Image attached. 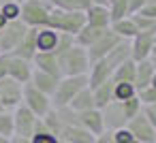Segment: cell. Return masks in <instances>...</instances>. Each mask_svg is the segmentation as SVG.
<instances>
[{
  "label": "cell",
  "mask_w": 156,
  "mask_h": 143,
  "mask_svg": "<svg viewBox=\"0 0 156 143\" xmlns=\"http://www.w3.org/2000/svg\"><path fill=\"white\" fill-rule=\"evenodd\" d=\"M58 77H54V75H47V73H43V71H32V77H30V85H34L39 92H43V94H47V96H51L54 94V90H56V85H58Z\"/></svg>",
  "instance_id": "obj_19"
},
{
  "label": "cell",
  "mask_w": 156,
  "mask_h": 143,
  "mask_svg": "<svg viewBox=\"0 0 156 143\" xmlns=\"http://www.w3.org/2000/svg\"><path fill=\"white\" fill-rule=\"evenodd\" d=\"M58 58V66H60V75L62 77H77V75H88L90 71V58L88 51L83 47H79L77 43H73L69 49L56 54Z\"/></svg>",
  "instance_id": "obj_1"
},
{
  "label": "cell",
  "mask_w": 156,
  "mask_h": 143,
  "mask_svg": "<svg viewBox=\"0 0 156 143\" xmlns=\"http://www.w3.org/2000/svg\"><path fill=\"white\" fill-rule=\"evenodd\" d=\"M22 96H24V85L17 83L11 77L0 79V105L5 111H15L22 105Z\"/></svg>",
  "instance_id": "obj_7"
},
{
  "label": "cell",
  "mask_w": 156,
  "mask_h": 143,
  "mask_svg": "<svg viewBox=\"0 0 156 143\" xmlns=\"http://www.w3.org/2000/svg\"><path fill=\"white\" fill-rule=\"evenodd\" d=\"M143 113H145V117L150 120V124H152L154 130H156V105H152V107H143Z\"/></svg>",
  "instance_id": "obj_38"
},
{
  "label": "cell",
  "mask_w": 156,
  "mask_h": 143,
  "mask_svg": "<svg viewBox=\"0 0 156 143\" xmlns=\"http://www.w3.org/2000/svg\"><path fill=\"white\" fill-rule=\"evenodd\" d=\"M88 88V75H77V77H60L54 94H51V107L60 109V107H69L71 100L75 98V94L79 90Z\"/></svg>",
  "instance_id": "obj_3"
},
{
  "label": "cell",
  "mask_w": 156,
  "mask_h": 143,
  "mask_svg": "<svg viewBox=\"0 0 156 143\" xmlns=\"http://www.w3.org/2000/svg\"><path fill=\"white\" fill-rule=\"evenodd\" d=\"M152 2H156V0H152Z\"/></svg>",
  "instance_id": "obj_51"
},
{
  "label": "cell",
  "mask_w": 156,
  "mask_h": 143,
  "mask_svg": "<svg viewBox=\"0 0 156 143\" xmlns=\"http://www.w3.org/2000/svg\"><path fill=\"white\" fill-rule=\"evenodd\" d=\"M15 134V124H13V111H0V137L2 139H11Z\"/></svg>",
  "instance_id": "obj_29"
},
{
  "label": "cell",
  "mask_w": 156,
  "mask_h": 143,
  "mask_svg": "<svg viewBox=\"0 0 156 143\" xmlns=\"http://www.w3.org/2000/svg\"><path fill=\"white\" fill-rule=\"evenodd\" d=\"M2 5H5V0H0V7H2Z\"/></svg>",
  "instance_id": "obj_49"
},
{
  "label": "cell",
  "mask_w": 156,
  "mask_h": 143,
  "mask_svg": "<svg viewBox=\"0 0 156 143\" xmlns=\"http://www.w3.org/2000/svg\"><path fill=\"white\" fill-rule=\"evenodd\" d=\"M135 68H137V62L128 58L126 62H122V64L113 71L111 79H113L115 83H133V85H135Z\"/></svg>",
  "instance_id": "obj_25"
},
{
  "label": "cell",
  "mask_w": 156,
  "mask_h": 143,
  "mask_svg": "<svg viewBox=\"0 0 156 143\" xmlns=\"http://www.w3.org/2000/svg\"><path fill=\"white\" fill-rule=\"evenodd\" d=\"M122 109H124L126 120H130V117H135V115H137L143 107H141L139 98H137V96H133V98H128V100H124V103H122Z\"/></svg>",
  "instance_id": "obj_33"
},
{
  "label": "cell",
  "mask_w": 156,
  "mask_h": 143,
  "mask_svg": "<svg viewBox=\"0 0 156 143\" xmlns=\"http://www.w3.org/2000/svg\"><path fill=\"white\" fill-rule=\"evenodd\" d=\"M58 39H60V32H56L51 28H39L37 30V49L39 51H56Z\"/></svg>",
  "instance_id": "obj_22"
},
{
  "label": "cell",
  "mask_w": 156,
  "mask_h": 143,
  "mask_svg": "<svg viewBox=\"0 0 156 143\" xmlns=\"http://www.w3.org/2000/svg\"><path fill=\"white\" fill-rule=\"evenodd\" d=\"M0 111H2V105H0Z\"/></svg>",
  "instance_id": "obj_50"
},
{
  "label": "cell",
  "mask_w": 156,
  "mask_h": 143,
  "mask_svg": "<svg viewBox=\"0 0 156 143\" xmlns=\"http://www.w3.org/2000/svg\"><path fill=\"white\" fill-rule=\"evenodd\" d=\"M96 137L86 130L81 124H73V126H64L62 132H60V141L64 143H92Z\"/></svg>",
  "instance_id": "obj_17"
},
{
  "label": "cell",
  "mask_w": 156,
  "mask_h": 143,
  "mask_svg": "<svg viewBox=\"0 0 156 143\" xmlns=\"http://www.w3.org/2000/svg\"><path fill=\"white\" fill-rule=\"evenodd\" d=\"M154 45H156V34H152V32H137L130 39V60H135V62L147 60L152 56Z\"/></svg>",
  "instance_id": "obj_10"
},
{
  "label": "cell",
  "mask_w": 156,
  "mask_h": 143,
  "mask_svg": "<svg viewBox=\"0 0 156 143\" xmlns=\"http://www.w3.org/2000/svg\"><path fill=\"white\" fill-rule=\"evenodd\" d=\"M83 15H86V26H92L98 30H107L111 26V15L107 5H92L83 11Z\"/></svg>",
  "instance_id": "obj_14"
},
{
  "label": "cell",
  "mask_w": 156,
  "mask_h": 143,
  "mask_svg": "<svg viewBox=\"0 0 156 143\" xmlns=\"http://www.w3.org/2000/svg\"><path fill=\"white\" fill-rule=\"evenodd\" d=\"M30 143H60V139L56 134H51L43 126V120H39L37 122V128H34V134L30 137Z\"/></svg>",
  "instance_id": "obj_28"
},
{
  "label": "cell",
  "mask_w": 156,
  "mask_h": 143,
  "mask_svg": "<svg viewBox=\"0 0 156 143\" xmlns=\"http://www.w3.org/2000/svg\"><path fill=\"white\" fill-rule=\"evenodd\" d=\"M51 7L45 0H22L20 2V19L28 28H47Z\"/></svg>",
  "instance_id": "obj_4"
},
{
  "label": "cell",
  "mask_w": 156,
  "mask_h": 143,
  "mask_svg": "<svg viewBox=\"0 0 156 143\" xmlns=\"http://www.w3.org/2000/svg\"><path fill=\"white\" fill-rule=\"evenodd\" d=\"M7 77V56L0 54V79Z\"/></svg>",
  "instance_id": "obj_40"
},
{
  "label": "cell",
  "mask_w": 156,
  "mask_h": 143,
  "mask_svg": "<svg viewBox=\"0 0 156 143\" xmlns=\"http://www.w3.org/2000/svg\"><path fill=\"white\" fill-rule=\"evenodd\" d=\"M9 143H30V139H24V137H17V134H13V137L9 139Z\"/></svg>",
  "instance_id": "obj_41"
},
{
  "label": "cell",
  "mask_w": 156,
  "mask_h": 143,
  "mask_svg": "<svg viewBox=\"0 0 156 143\" xmlns=\"http://www.w3.org/2000/svg\"><path fill=\"white\" fill-rule=\"evenodd\" d=\"M45 2L60 11H86L92 5H107L105 0H45Z\"/></svg>",
  "instance_id": "obj_20"
},
{
  "label": "cell",
  "mask_w": 156,
  "mask_h": 143,
  "mask_svg": "<svg viewBox=\"0 0 156 143\" xmlns=\"http://www.w3.org/2000/svg\"><path fill=\"white\" fill-rule=\"evenodd\" d=\"M137 98H139L141 107H152V105H156V90L152 85H147V88L137 92Z\"/></svg>",
  "instance_id": "obj_32"
},
{
  "label": "cell",
  "mask_w": 156,
  "mask_h": 143,
  "mask_svg": "<svg viewBox=\"0 0 156 143\" xmlns=\"http://www.w3.org/2000/svg\"><path fill=\"white\" fill-rule=\"evenodd\" d=\"M113 79H107L105 83L96 85V88H90L92 94H94V107L96 109H105L111 100H113Z\"/></svg>",
  "instance_id": "obj_23"
},
{
  "label": "cell",
  "mask_w": 156,
  "mask_h": 143,
  "mask_svg": "<svg viewBox=\"0 0 156 143\" xmlns=\"http://www.w3.org/2000/svg\"><path fill=\"white\" fill-rule=\"evenodd\" d=\"M32 66L37 71H43L47 75H54V77H62L60 75V66H58V58L54 51H39L34 58H32Z\"/></svg>",
  "instance_id": "obj_16"
},
{
  "label": "cell",
  "mask_w": 156,
  "mask_h": 143,
  "mask_svg": "<svg viewBox=\"0 0 156 143\" xmlns=\"http://www.w3.org/2000/svg\"><path fill=\"white\" fill-rule=\"evenodd\" d=\"M83 26H86L83 11H60V9H51L49 22H47V28H51V30H56L60 34H71V37H75Z\"/></svg>",
  "instance_id": "obj_2"
},
{
  "label": "cell",
  "mask_w": 156,
  "mask_h": 143,
  "mask_svg": "<svg viewBox=\"0 0 156 143\" xmlns=\"http://www.w3.org/2000/svg\"><path fill=\"white\" fill-rule=\"evenodd\" d=\"M0 143H9V141H7V139H2V137H0Z\"/></svg>",
  "instance_id": "obj_46"
},
{
  "label": "cell",
  "mask_w": 156,
  "mask_h": 143,
  "mask_svg": "<svg viewBox=\"0 0 156 143\" xmlns=\"http://www.w3.org/2000/svg\"><path fill=\"white\" fill-rule=\"evenodd\" d=\"M41 117H37L28 107L20 105L15 111H13V124H15V134L17 137H24V139H30L34 134V128H37V122Z\"/></svg>",
  "instance_id": "obj_9"
},
{
  "label": "cell",
  "mask_w": 156,
  "mask_h": 143,
  "mask_svg": "<svg viewBox=\"0 0 156 143\" xmlns=\"http://www.w3.org/2000/svg\"><path fill=\"white\" fill-rule=\"evenodd\" d=\"M105 2H107V5H111V2H115V0H105Z\"/></svg>",
  "instance_id": "obj_48"
},
{
  "label": "cell",
  "mask_w": 156,
  "mask_h": 143,
  "mask_svg": "<svg viewBox=\"0 0 156 143\" xmlns=\"http://www.w3.org/2000/svg\"><path fill=\"white\" fill-rule=\"evenodd\" d=\"M133 141H135V139H133V134L126 130V126L111 132V143H133Z\"/></svg>",
  "instance_id": "obj_35"
},
{
  "label": "cell",
  "mask_w": 156,
  "mask_h": 143,
  "mask_svg": "<svg viewBox=\"0 0 156 143\" xmlns=\"http://www.w3.org/2000/svg\"><path fill=\"white\" fill-rule=\"evenodd\" d=\"M5 2H20V0H5Z\"/></svg>",
  "instance_id": "obj_47"
},
{
  "label": "cell",
  "mask_w": 156,
  "mask_h": 143,
  "mask_svg": "<svg viewBox=\"0 0 156 143\" xmlns=\"http://www.w3.org/2000/svg\"><path fill=\"white\" fill-rule=\"evenodd\" d=\"M152 60V64H154V68H156V58H150Z\"/></svg>",
  "instance_id": "obj_45"
},
{
  "label": "cell",
  "mask_w": 156,
  "mask_h": 143,
  "mask_svg": "<svg viewBox=\"0 0 156 143\" xmlns=\"http://www.w3.org/2000/svg\"><path fill=\"white\" fill-rule=\"evenodd\" d=\"M137 13H141V15L150 17V19H156V2H147V5H145V7H141Z\"/></svg>",
  "instance_id": "obj_36"
},
{
  "label": "cell",
  "mask_w": 156,
  "mask_h": 143,
  "mask_svg": "<svg viewBox=\"0 0 156 143\" xmlns=\"http://www.w3.org/2000/svg\"><path fill=\"white\" fill-rule=\"evenodd\" d=\"M32 71H34L32 62L22 60V58H15V56H7V77L15 79L17 83H22V85L30 83Z\"/></svg>",
  "instance_id": "obj_12"
},
{
  "label": "cell",
  "mask_w": 156,
  "mask_h": 143,
  "mask_svg": "<svg viewBox=\"0 0 156 143\" xmlns=\"http://www.w3.org/2000/svg\"><path fill=\"white\" fill-rule=\"evenodd\" d=\"M105 30H98V28H92V26H83L77 34H75V43L83 49H88L90 45H94L101 37H103Z\"/></svg>",
  "instance_id": "obj_26"
},
{
  "label": "cell",
  "mask_w": 156,
  "mask_h": 143,
  "mask_svg": "<svg viewBox=\"0 0 156 143\" xmlns=\"http://www.w3.org/2000/svg\"><path fill=\"white\" fill-rule=\"evenodd\" d=\"M92 143H111V132H107V130H105V132H103V134H98Z\"/></svg>",
  "instance_id": "obj_39"
},
{
  "label": "cell",
  "mask_w": 156,
  "mask_h": 143,
  "mask_svg": "<svg viewBox=\"0 0 156 143\" xmlns=\"http://www.w3.org/2000/svg\"><path fill=\"white\" fill-rule=\"evenodd\" d=\"M150 58H156V45H154V49H152V56Z\"/></svg>",
  "instance_id": "obj_44"
},
{
  "label": "cell",
  "mask_w": 156,
  "mask_h": 143,
  "mask_svg": "<svg viewBox=\"0 0 156 143\" xmlns=\"http://www.w3.org/2000/svg\"><path fill=\"white\" fill-rule=\"evenodd\" d=\"M122 39L111 30V28H107L105 32H103V37L94 43V45H90L86 51H88V58H90V62H96V60H101V58H105L111 49H115V45L120 43Z\"/></svg>",
  "instance_id": "obj_11"
},
{
  "label": "cell",
  "mask_w": 156,
  "mask_h": 143,
  "mask_svg": "<svg viewBox=\"0 0 156 143\" xmlns=\"http://www.w3.org/2000/svg\"><path fill=\"white\" fill-rule=\"evenodd\" d=\"M75 113H83V111H90V109H96L94 107V94H92V90H90V85L88 88H83V90H79L77 94H75V98L71 100V105H69Z\"/></svg>",
  "instance_id": "obj_24"
},
{
  "label": "cell",
  "mask_w": 156,
  "mask_h": 143,
  "mask_svg": "<svg viewBox=\"0 0 156 143\" xmlns=\"http://www.w3.org/2000/svg\"><path fill=\"white\" fill-rule=\"evenodd\" d=\"M79 115V124L90 130L94 137L103 134L105 132V124H103V113L101 109H90V111H83V113H77Z\"/></svg>",
  "instance_id": "obj_18"
},
{
  "label": "cell",
  "mask_w": 156,
  "mask_h": 143,
  "mask_svg": "<svg viewBox=\"0 0 156 143\" xmlns=\"http://www.w3.org/2000/svg\"><path fill=\"white\" fill-rule=\"evenodd\" d=\"M101 113H103V124H105L107 132L120 130L128 124V120L124 115V109H122V103H118V100H111L105 109H101Z\"/></svg>",
  "instance_id": "obj_13"
},
{
  "label": "cell",
  "mask_w": 156,
  "mask_h": 143,
  "mask_svg": "<svg viewBox=\"0 0 156 143\" xmlns=\"http://www.w3.org/2000/svg\"><path fill=\"white\" fill-rule=\"evenodd\" d=\"M60 143H64V141H60Z\"/></svg>",
  "instance_id": "obj_52"
},
{
  "label": "cell",
  "mask_w": 156,
  "mask_h": 143,
  "mask_svg": "<svg viewBox=\"0 0 156 143\" xmlns=\"http://www.w3.org/2000/svg\"><path fill=\"white\" fill-rule=\"evenodd\" d=\"M39 54V49H37V28H28V32L24 34V39H22V43L15 47V51L13 54H9V56H15V58H22V60H28V62H32V58Z\"/></svg>",
  "instance_id": "obj_15"
},
{
  "label": "cell",
  "mask_w": 156,
  "mask_h": 143,
  "mask_svg": "<svg viewBox=\"0 0 156 143\" xmlns=\"http://www.w3.org/2000/svg\"><path fill=\"white\" fill-rule=\"evenodd\" d=\"M147 2H152V0H128V11H130V15L133 13H137L141 7H145Z\"/></svg>",
  "instance_id": "obj_37"
},
{
  "label": "cell",
  "mask_w": 156,
  "mask_h": 143,
  "mask_svg": "<svg viewBox=\"0 0 156 143\" xmlns=\"http://www.w3.org/2000/svg\"><path fill=\"white\" fill-rule=\"evenodd\" d=\"M150 85H152V88L156 90V73H154V77H152V81H150Z\"/></svg>",
  "instance_id": "obj_43"
},
{
  "label": "cell",
  "mask_w": 156,
  "mask_h": 143,
  "mask_svg": "<svg viewBox=\"0 0 156 143\" xmlns=\"http://www.w3.org/2000/svg\"><path fill=\"white\" fill-rule=\"evenodd\" d=\"M20 2H22V0H20Z\"/></svg>",
  "instance_id": "obj_53"
},
{
  "label": "cell",
  "mask_w": 156,
  "mask_h": 143,
  "mask_svg": "<svg viewBox=\"0 0 156 143\" xmlns=\"http://www.w3.org/2000/svg\"><path fill=\"white\" fill-rule=\"evenodd\" d=\"M7 24H9V22H7V17H5L2 13H0V32L5 30V26H7Z\"/></svg>",
  "instance_id": "obj_42"
},
{
  "label": "cell",
  "mask_w": 156,
  "mask_h": 143,
  "mask_svg": "<svg viewBox=\"0 0 156 143\" xmlns=\"http://www.w3.org/2000/svg\"><path fill=\"white\" fill-rule=\"evenodd\" d=\"M109 28H111L120 39H124V41H130V39L137 34V26L133 24L130 15H128V17H124V19H120V22H113Z\"/></svg>",
  "instance_id": "obj_27"
},
{
  "label": "cell",
  "mask_w": 156,
  "mask_h": 143,
  "mask_svg": "<svg viewBox=\"0 0 156 143\" xmlns=\"http://www.w3.org/2000/svg\"><path fill=\"white\" fill-rule=\"evenodd\" d=\"M126 130H128V132L133 134V139L139 141V143H156V130H154V126L150 124V120L145 117L143 109H141L135 117L128 120Z\"/></svg>",
  "instance_id": "obj_8"
},
{
  "label": "cell",
  "mask_w": 156,
  "mask_h": 143,
  "mask_svg": "<svg viewBox=\"0 0 156 143\" xmlns=\"http://www.w3.org/2000/svg\"><path fill=\"white\" fill-rule=\"evenodd\" d=\"M22 105L24 107H28L37 117H45L54 107H51V96H47V94H43V92H39L34 85H30V83H26L24 85V96H22Z\"/></svg>",
  "instance_id": "obj_5"
},
{
  "label": "cell",
  "mask_w": 156,
  "mask_h": 143,
  "mask_svg": "<svg viewBox=\"0 0 156 143\" xmlns=\"http://www.w3.org/2000/svg\"><path fill=\"white\" fill-rule=\"evenodd\" d=\"M154 73H156V68H154V64H152V60H150V58H147V60L137 62V68H135V88H137V92L150 85V81H152V77H154Z\"/></svg>",
  "instance_id": "obj_21"
},
{
  "label": "cell",
  "mask_w": 156,
  "mask_h": 143,
  "mask_svg": "<svg viewBox=\"0 0 156 143\" xmlns=\"http://www.w3.org/2000/svg\"><path fill=\"white\" fill-rule=\"evenodd\" d=\"M0 13L7 17V22L20 19V2H5L2 7H0Z\"/></svg>",
  "instance_id": "obj_34"
},
{
  "label": "cell",
  "mask_w": 156,
  "mask_h": 143,
  "mask_svg": "<svg viewBox=\"0 0 156 143\" xmlns=\"http://www.w3.org/2000/svg\"><path fill=\"white\" fill-rule=\"evenodd\" d=\"M130 19L137 26V32H152V34H156V19H150V17L141 15V13H133Z\"/></svg>",
  "instance_id": "obj_31"
},
{
  "label": "cell",
  "mask_w": 156,
  "mask_h": 143,
  "mask_svg": "<svg viewBox=\"0 0 156 143\" xmlns=\"http://www.w3.org/2000/svg\"><path fill=\"white\" fill-rule=\"evenodd\" d=\"M113 83H115V81H113ZM133 96H137V88H135L133 83H115V85H113V100L124 103V100H128V98H133Z\"/></svg>",
  "instance_id": "obj_30"
},
{
  "label": "cell",
  "mask_w": 156,
  "mask_h": 143,
  "mask_svg": "<svg viewBox=\"0 0 156 143\" xmlns=\"http://www.w3.org/2000/svg\"><path fill=\"white\" fill-rule=\"evenodd\" d=\"M28 32V26L22 22V19H15V22H9L5 26V30L0 32V54L2 56H9L15 51V47L22 43L24 34Z\"/></svg>",
  "instance_id": "obj_6"
}]
</instances>
